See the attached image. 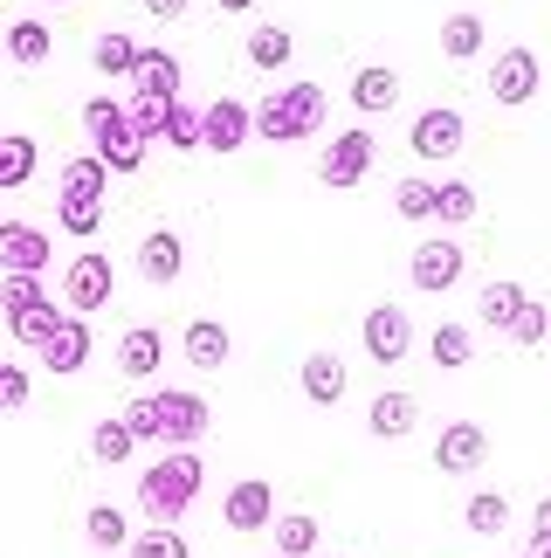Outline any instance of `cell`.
I'll return each mask as SVG.
<instances>
[{
  "label": "cell",
  "mask_w": 551,
  "mask_h": 558,
  "mask_svg": "<svg viewBox=\"0 0 551 558\" xmlns=\"http://www.w3.org/2000/svg\"><path fill=\"white\" fill-rule=\"evenodd\" d=\"M200 476L207 469H200L194 448H166V456L138 476V510L152 524H180L186 510H194V497H200Z\"/></svg>",
  "instance_id": "6da1fadb"
},
{
  "label": "cell",
  "mask_w": 551,
  "mask_h": 558,
  "mask_svg": "<svg viewBox=\"0 0 551 558\" xmlns=\"http://www.w3.org/2000/svg\"><path fill=\"white\" fill-rule=\"evenodd\" d=\"M325 132V90L317 83H283L256 104V138L269 145H296V138H317Z\"/></svg>",
  "instance_id": "7a4b0ae2"
},
{
  "label": "cell",
  "mask_w": 551,
  "mask_h": 558,
  "mask_svg": "<svg viewBox=\"0 0 551 558\" xmlns=\"http://www.w3.org/2000/svg\"><path fill=\"white\" fill-rule=\"evenodd\" d=\"M83 132H90V153L111 159V173H138L145 145H152L132 124V104H118V97H90V104H83Z\"/></svg>",
  "instance_id": "3957f363"
},
{
  "label": "cell",
  "mask_w": 551,
  "mask_h": 558,
  "mask_svg": "<svg viewBox=\"0 0 551 558\" xmlns=\"http://www.w3.org/2000/svg\"><path fill=\"white\" fill-rule=\"evenodd\" d=\"M111 290H118V269H111V255H97V248L70 255V269H62V311L90 317V311H103V304H111Z\"/></svg>",
  "instance_id": "277c9868"
},
{
  "label": "cell",
  "mask_w": 551,
  "mask_h": 558,
  "mask_svg": "<svg viewBox=\"0 0 551 558\" xmlns=\"http://www.w3.org/2000/svg\"><path fill=\"white\" fill-rule=\"evenodd\" d=\"M372 159H379L372 132H366V124H352V132H338V138L325 145V159H317V180H325L331 193H352L358 180L372 173Z\"/></svg>",
  "instance_id": "5b68a950"
},
{
  "label": "cell",
  "mask_w": 551,
  "mask_h": 558,
  "mask_svg": "<svg viewBox=\"0 0 551 558\" xmlns=\"http://www.w3.org/2000/svg\"><path fill=\"white\" fill-rule=\"evenodd\" d=\"M462 269H469V255H462L455 234H428V242H414V255H407V283H414V290H428V296L455 290V283H462Z\"/></svg>",
  "instance_id": "8992f818"
},
{
  "label": "cell",
  "mask_w": 551,
  "mask_h": 558,
  "mask_svg": "<svg viewBox=\"0 0 551 558\" xmlns=\"http://www.w3.org/2000/svg\"><path fill=\"white\" fill-rule=\"evenodd\" d=\"M462 138H469V124H462V111H449V104L420 111V118H414V132H407V145H414V159H420V166H449V159L462 153Z\"/></svg>",
  "instance_id": "52a82bcc"
},
{
  "label": "cell",
  "mask_w": 551,
  "mask_h": 558,
  "mask_svg": "<svg viewBox=\"0 0 551 558\" xmlns=\"http://www.w3.org/2000/svg\"><path fill=\"white\" fill-rule=\"evenodd\" d=\"M358 338H366V352L379 359V366H400V359L414 352V317L400 304H372L366 325H358Z\"/></svg>",
  "instance_id": "ba28073f"
},
{
  "label": "cell",
  "mask_w": 551,
  "mask_h": 558,
  "mask_svg": "<svg viewBox=\"0 0 551 558\" xmlns=\"http://www.w3.org/2000/svg\"><path fill=\"white\" fill-rule=\"evenodd\" d=\"M490 462V435H482V421H449L434 441V469L441 476H476V469Z\"/></svg>",
  "instance_id": "9c48e42d"
},
{
  "label": "cell",
  "mask_w": 551,
  "mask_h": 558,
  "mask_svg": "<svg viewBox=\"0 0 551 558\" xmlns=\"http://www.w3.org/2000/svg\"><path fill=\"white\" fill-rule=\"evenodd\" d=\"M221 524L242 531V538H248V531H269V524H276V489H269L262 476H242V483L221 497Z\"/></svg>",
  "instance_id": "30bf717a"
},
{
  "label": "cell",
  "mask_w": 551,
  "mask_h": 558,
  "mask_svg": "<svg viewBox=\"0 0 551 558\" xmlns=\"http://www.w3.org/2000/svg\"><path fill=\"white\" fill-rule=\"evenodd\" d=\"M538 56L531 49H503L497 62H490V97L503 104V111H517V104H531L538 97Z\"/></svg>",
  "instance_id": "8fae6325"
},
{
  "label": "cell",
  "mask_w": 551,
  "mask_h": 558,
  "mask_svg": "<svg viewBox=\"0 0 551 558\" xmlns=\"http://www.w3.org/2000/svg\"><path fill=\"white\" fill-rule=\"evenodd\" d=\"M159 400V441H180V448H194L207 435V400L200 393H186V386H166Z\"/></svg>",
  "instance_id": "7c38bea8"
},
{
  "label": "cell",
  "mask_w": 551,
  "mask_h": 558,
  "mask_svg": "<svg viewBox=\"0 0 551 558\" xmlns=\"http://www.w3.org/2000/svg\"><path fill=\"white\" fill-rule=\"evenodd\" d=\"M256 138V104H242V97H215L207 104V153H242V145Z\"/></svg>",
  "instance_id": "4fadbf2b"
},
{
  "label": "cell",
  "mask_w": 551,
  "mask_h": 558,
  "mask_svg": "<svg viewBox=\"0 0 551 558\" xmlns=\"http://www.w3.org/2000/svg\"><path fill=\"white\" fill-rule=\"evenodd\" d=\"M90 352H97V338H90V317H62V331L49 338V345H41L35 359H41V366H49L56 379H70V373H83V366H90Z\"/></svg>",
  "instance_id": "5bb4252c"
},
{
  "label": "cell",
  "mask_w": 551,
  "mask_h": 558,
  "mask_svg": "<svg viewBox=\"0 0 551 558\" xmlns=\"http://www.w3.org/2000/svg\"><path fill=\"white\" fill-rule=\"evenodd\" d=\"M180 269H186V242L173 228H152V234H138V276L145 283H180Z\"/></svg>",
  "instance_id": "9a60e30c"
},
{
  "label": "cell",
  "mask_w": 551,
  "mask_h": 558,
  "mask_svg": "<svg viewBox=\"0 0 551 558\" xmlns=\"http://www.w3.org/2000/svg\"><path fill=\"white\" fill-rule=\"evenodd\" d=\"M180 352H186V366H200V373H221L228 366V352H235V331L221 325V317H194L180 338Z\"/></svg>",
  "instance_id": "2e32d148"
},
{
  "label": "cell",
  "mask_w": 551,
  "mask_h": 558,
  "mask_svg": "<svg viewBox=\"0 0 551 558\" xmlns=\"http://www.w3.org/2000/svg\"><path fill=\"white\" fill-rule=\"evenodd\" d=\"M56 242L35 221H0V269H49Z\"/></svg>",
  "instance_id": "e0dca14e"
},
{
  "label": "cell",
  "mask_w": 551,
  "mask_h": 558,
  "mask_svg": "<svg viewBox=\"0 0 551 558\" xmlns=\"http://www.w3.org/2000/svg\"><path fill=\"white\" fill-rule=\"evenodd\" d=\"M296 386H304L310 407H338V400H345V359H338V352H304Z\"/></svg>",
  "instance_id": "ac0fdd59"
},
{
  "label": "cell",
  "mask_w": 551,
  "mask_h": 558,
  "mask_svg": "<svg viewBox=\"0 0 551 558\" xmlns=\"http://www.w3.org/2000/svg\"><path fill=\"white\" fill-rule=\"evenodd\" d=\"M414 421H420V400H414V393H400V386H387V393L366 407V427H372L379 441H407V435H414Z\"/></svg>",
  "instance_id": "d6986e66"
},
{
  "label": "cell",
  "mask_w": 551,
  "mask_h": 558,
  "mask_svg": "<svg viewBox=\"0 0 551 558\" xmlns=\"http://www.w3.org/2000/svg\"><path fill=\"white\" fill-rule=\"evenodd\" d=\"M159 366H166V331L159 325H132L124 345H118V373L124 379H152Z\"/></svg>",
  "instance_id": "ffe728a7"
},
{
  "label": "cell",
  "mask_w": 551,
  "mask_h": 558,
  "mask_svg": "<svg viewBox=\"0 0 551 558\" xmlns=\"http://www.w3.org/2000/svg\"><path fill=\"white\" fill-rule=\"evenodd\" d=\"M524 304H531V296H524L511 276H490V283H482V296H476V317H482L490 331H511L517 317H524Z\"/></svg>",
  "instance_id": "44dd1931"
},
{
  "label": "cell",
  "mask_w": 551,
  "mask_h": 558,
  "mask_svg": "<svg viewBox=\"0 0 551 558\" xmlns=\"http://www.w3.org/2000/svg\"><path fill=\"white\" fill-rule=\"evenodd\" d=\"M62 317H70V311H56V296H49V304H28V311H8V338L28 345V352H41L62 331Z\"/></svg>",
  "instance_id": "7402d4cb"
},
{
  "label": "cell",
  "mask_w": 551,
  "mask_h": 558,
  "mask_svg": "<svg viewBox=\"0 0 551 558\" xmlns=\"http://www.w3.org/2000/svg\"><path fill=\"white\" fill-rule=\"evenodd\" d=\"M138 97H166L173 104L180 97V83H186V70H180V56L173 49H145V62H138Z\"/></svg>",
  "instance_id": "603a6c76"
},
{
  "label": "cell",
  "mask_w": 551,
  "mask_h": 558,
  "mask_svg": "<svg viewBox=\"0 0 551 558\" xmlns=\"http://www.w3.org/2000/svg\"><path fill=\"white\" fill-rule=\"evenodd\" d=\"M56 193H76V201H103L111 193V159L103 153H76L70 166H62V186Z\"/></svg>",
  "instance_id": "cb8c5ba5"
},
{
  "label": "cell",
  "mask_w": 551,
  "mask_h": 558,
  "mask_svg": "<svg viewBox=\"0 0 551 558\" xmlns=\"http://www.w3.org/2000/svg\"><path fill=\"white\" fill-rule=\"evenodd\" d=\"M352 104H358V111H393V104H400V76L387 70V62H366V70H358L352 76Z\"/></svg>",
  "instance_id": "d4e9b609"
},
{
  "label": "cell",
  "mask_w": 551,
  "mask_h": 558,
  "mask_svg": "<svg viewBox=\"0 0 551 558\" xmlns=\"http://www.w3.org/2000/svg\"><path fill=\"white\" fill-rule=\"evenodd\" d=\"M83 538H90V551H132V524H124L118 504H90L83 510Z\"/></svg>",
  "instance_id": "484cf974"
},
{
  "label": "cell",
  "mask_w": 551,
  "mask_h": 558,
  "mask_svg": "<svg viewBox=\"0 0 551 558\" xmlns=\"http://www.w3.org/2000/svg\"><path fill=\"white\" fill-rule=\"evenodd\" d=\"M138 62H145V49H138L132 35H118V28L90 41V70L97 76H138Z\"/></svg>",
  "instance_id": "4316f807"
},
{
  "label": "cell",
  "mask_w": 551,
  "mask_h": 558,
  "mask_svg": "<svg viewBox=\"0 0 551 558\" xmlns=\"http://www.w3.org/2000/svg\"><path fill=\"white\" fill-rule=\"evenodd\" d=\"M132 448H138V435H132V421H124V414H111V421H97V427H90V456H97L103 469L132 462Z\"/></svg>",
  "instance_id": "83f0119b"
},
{
  "label": "cell",
  "mask_w": 551,
  "mask_h": 558,
  "mask_svg": "<svg viewBox=\"0 0 551 558\" xmlns=\"http://www.w3.org/2000/svg\"><path fill=\"white\" fill-rule=\"evenodd\" d=\"M441 56H449V62H476L482 56V14H449V21H441Z\"/></svg>",
  "instance_id": "f1b7e54d"
},
{
  "label": "cell",
  "mask_w": 551,
  "mask_h": 558,
  "mask_svg": "<svg viewBox=\"0 0 551 558\" xmlns=\"http://www.w3.org/2000/svg\"><path fill=\"white\" fill-rule=\"evenodd\" d=\"M248 62H256V70H290V56H296V35L290 28H256V35H248V49H242Z\"/></svg>",
  "instance_id": "f546056e"
},
{
  "label": "cell",
  "mask_w": 551,
  "mask_h": 558,
  "mask_svg": "<svg viewBox=\"0 0 551 558\" xmlns=\"http://www.w3.org/2000/svg\"><path fill=\"white\" fill-rule=\"evenodd\" d=\"M462 524H469L476 538H503V524H511V497H497V489H476L469 510H462Z\"/></svg>",
  "instance_id": "4dcf8cb0"
},
{
  "label": "cell",
  "mask_w": 551,
  "mask_h": 558,
  "mask_svg": "<svg viewBox=\"0 0 551 558\" xmlns=\"http://www.w3.org/2000/svg\"><path fill=\"white\" fill-rule=\"evenodd\" d=\"M56 35L41 28V21H8V56L21 62V70H35V62H49Z\"/></svg>",
  "instance_id": "1f68e13d"
},
{
  "label": "cell",
  "mask_w": 551,
  "mask_h": 558,
  "mask_svg": "<svg viewBox=\"0 0 551 558\" xmlns=\"http://www.w3.org/2000/svg\"><path fill=\"white\" fill-rule=\"evenodd\" d=\"M428 359H434L441 373L469 366V359H476V338H469V325H441V331H428Z\"/></svg>",
  "instance_id": "d6a6232c"
},
{
  "label": "cell",
  "mask_w": 551,
  "mask_h": 558,
  "mask_svg": "<svg viewBox=\"0 0 551 558\" xmlns=\"http://www.w3.org/2000/svg\"><path fill=\"white\" fill-rule=\"evenodd\" d=\"M56 228L76 234V242H90L103 228V201H76V193H56Z\"/></svg>",
  "instance_id": "836d02e7"
},
{
  "label": "cell",
  "mask_w": 551,
  "mask_h": 558,
  "mask_svg": "<svg viewBox=\"0 0 551 558\" xmlns=\"http://www.w3.org/2000/svg\"><path fill=\"white\" fill-rule=\"evenodd\" d=\"M317 538H325V531H317L310 510H290V518H276V551H283V558H310Z\"/></svg>",
  "instance_id": "e575fe53"
},
{
  "label": "cell",
  "mask_w": 551,
  "mask_h": 558,
  "mask_svg": "<svg viewBox=\"0 0 551 558\" xmlns=\"http://www.w3.org/2000/svg\"><path fill=\"white\" fill-rule=\"evenodd\" d=\"M28 304H49L41 269H0V311H28Z\"/></svg>",
  "instance_id": "d590c367"
},
{
  "label": "cell",
  "mask_w": 551,
  "mask_h": 558,
  "mask_svg": "<svg viewBox=\"0 0 551 558\" xmlns=\"http://www.w3.org/2000/svg\"><path fill=\"white\" fill-rule=\"evenodd\" d=\"M28 180H35V138L8 132L0 138V186H28Z\"/></svg>",
  "instance_id": "8d00e7d4"
},
{
  "label": "cell",
  "mask_w": 551,
  "mask_h": 558,
  "mask_svg": "<svg viewBox=\"0 0 551 558\" xmlns=\"http://www.w3.org/2000/svg\"><path fill=\"white\" fill-rule=\"evenodd\" d=\"M434 221H441V228L476 221V186H469V180H441V193H434Z\"/></svg>",
  "instance_id": "74e56055"
},
{
  "label": "cell",
  "mask_w": 551,
  "mask_h": 558,
  "mask_svg": "<svg viewBox=\"0 0 551 558\" xmlns=\"http://www.w3.org/2000/svg\"><path fill=\"white\" fill-rule=\"evenodd\" d=\"M434 180H400L393 186V207H400V221H434Z\"/></svg>",
  "instance_id": "f35d334b"
},
{
  "label": "cell",
  "mask_w": 551,
  "mask_h": 558,
  "mask_svg": "<svg viewBox=\"0 0 551 558\" xmlns=\"http://www.w3.org/2000/svg\"><path fill=\"white\" fill-rule=\"evenodd\" d=\"M132 558H194L180 538V524H152V531H138L132 538Z\"/></svg>",
  "instance_id": "ab89813d"
},
{
  "label": "cell",
  "mask_w": 551,
  "mask_h": 558,
  "mask_svg": "<svg viewBox=\"0 0 551 558\" xmlns=\"http://www.w3.org/2000/svg\"><path fill=\"white\" fill-rule=\"evenodd\" d=\"M544 331H551V311H544V304H524V317L511 325V338H517L524 352H531V345H544Z\"/></svg>",
  "instance_id": "60d3db41"
},
{
  "label": "cell",
  "mask_w": 551,
  "mask_h": 558,
  "mask_svg": "<svg viewBox=\"0 0 551 558\" xmlns=\"http://www.w3.org/2000/svg\"><path fill=\"white\" fill-rule=\"evenodd\" d=\"M124 421H132L138 441H159V400H152V393H138L132 407H124Z\"/></svg>",
  "instance_id": "b9f144b4"
},
{
  "label": "cell",
  "mask_w": 551,
  "mask_h": 558,
  "mask_svg": "<svg viewBox=\"0 0 551 558\" xmlns=\"http://www.w3.org/2000/svg\"><path fill=\"white\" fill-rule=\"evenodd\" d=\"M0 407H28V366H0Z\"/></svg>",
  "instance_id": "7bdbcfd3"
},
{
  "label": "cell",
  "mask_w": 551,
  "mask_h": 558,
  "mask_svg": "<svg viewBox=\"0 0 551 558\" xmlns=\"http://www.w3.org/2000/svg\"><path fill=\"white\" fill-rule=\"evenodd\" d=\"M138 8H145V14H159V21H180L186 8H194V0H138Z\"/></svg>",
  "instance_id": "ee69618b"
},
{
  "label": "cell",
  "mask_w": 551,
  "mask_h": 558,
  "mask_svg": "<svg viewBox=\"0 0 551 558\" xmlns=\"http://www.w3.org/2000/svg\"><path fill=\"white\" fill-rule=\"evenodd\" d=\"M531 538H551V497H538V510H531Z\"/></svg>",
  "instance_id": "f6af8a7d"
},
{
  "label": "cell",
  "mask_w": 551,
  "mask_h": 558,
  "mask_svg": "<svg viewBox=\"0 0 551 558\" xmlns=\"http://www.w3.org/2000/svg\"><path fill=\"white\" fill-rule=\"evenodd\" d=\"M215 8H221V14H248V8H256V0H215Z\"/></svg>",
  "instance_id": "bcb514c9"
},
{
  "label": "cell",
  "mask_w": 551,
  "mask_h": 558,
  "mask_svg": "<svg viewBox=\"0 0 551 558\" xmlns=\"http://www.w3.org/2000/svg\"><path fill=\"white\" fill-rule=\"evenodd\" d=\"M531 551H538V558H551V538H531Z\"/></svg>",
  "instance_id": "7dc6e473"
},
{
  "label": "cell",
  "mask_w": 551,
  "mask_h": 558,
  "mask_svg": "<svg viewBox=\"0 0 551 558\" xmlns=\"http://www.w3.org/2000/svg\"><path fill=\"white\" fill-rule=\"evenodd\" d=\"M276 558H283V551H276Z\"/></svg>",
  "instance_id": "c3c4849f"
}]
</instances>
